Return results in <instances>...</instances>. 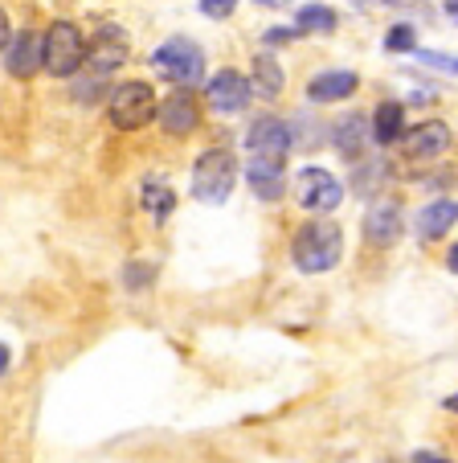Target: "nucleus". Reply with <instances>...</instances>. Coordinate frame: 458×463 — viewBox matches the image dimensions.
Returning <instances> with one entry per match:
<instances>
[{
    "instance_id": "nucleus-16",
    "label": "nucleus",
    "mask_w": 458,
    "mask_h": 463,
    "mask_svg": "<svg viewBox=\"0 0 458 463\" xmlns=\"http://www.w3.org/2000/svg\"><path fill=\"white\" fill-rule=\"evenodd\" d=\"M250 82V90L258 99H278L283 95V66H278V58H270V53H258L254 58V79H246Z\"/></svg>"
},
{
    "instance_id": "nucleus-17",
    "label": "nucleus",
    "mask_w": 458,
    "mask_h": 463,
    "mask_svg": "<svg viewBox=\"0 0 458 463\" xmlns=\"http://www.w3.org/2000/svg\"><path fill=\"white\" fill-rule=\"evenodd\" d=\"M364 144H369V123H364L360 115L336 119V148H340V156H348V160L364 156Z\"/></svg>"
},
{
    "instance_id": "nucleus-5",
    "label": "nucleus",
    "mask_w": 458,
    "mask_h": 463,
    "mask_svg": "<svg viewBox=\"0 0 458 463\" xmlns=\"http://www.w3.org/2000/svg\"><path fill=\"white\" fill-rule=\"evenodd\" d=\"M107 111H111V123L119 131H136L144 123H152V115H156V90L147 82H123V87L111 90Z\"/></svg>"
},
{
    "instance_id": "nucleus-28",
    "label": "nucleus",
    "mask_w": 458,
    "mask_h": 463,
    "mask_svg": "<svg viewBox=\"0 0 458 463\" xmlns=\"http://www.w3.org/2000/svg\"><path fill=\"white\" fill-rule=\"evenodd\" d=\"M5 369H9V349L0 345V373H5Z\"/></svg>"
},
{
    "instance_id": "nucleus-27",
    "label": "nucleus",
    "mask_w": 458,
    "mask_h": 463,
    "mask_svg": "<svg viewBox=\"0 0 458 463\" xmlns=\"http://www.w3.org/2000/svg\"><path fill=\"white\" fill-rule=\"evenodd\" d=\"M414 463H446V459H438V455H430V451H417Z\"/></svg>"
},
{
    "instance_id": "nucleus-4",
    "label": "nucleus",
    "mask_w": 458,
    "mask_h": 463,
    "mask_svg": "<svg viewBox=\"0 0 458 463\" xmlns=\"http://www.w3.org/2000/svg\"><path fill=\"white\" fill-rule=\"evenodd\" d=\"M82 61H87V37H82V29L70 25V21H58L42 42V66L53 79H74L82 71Z\"/></svg>"
},
{
    "instance_id": "nucleus-2",
    "label": "nucleus",
    "mask_w": 458,
    "mask_h": 463,
    "mask_svg": "<svg viewBox=\"0 0 458 463\" xmlns=\"http://www.w3.org/2000/svg\"><path fill=\"white\" fill-rule=\"evenodd\" d=\"M152 71L160 74V79L176 82V87H197L201 74H205V53H201V45H192L189 37H168L160 50H152Z\"/></svg>"
},
{
    "instance_id": "nucleus-3",
    "label": "nucleus",
    "mask_w": 458,
    "mask_h": 463,
    "mask_svg": "<svg viewBox=\"0 0 458 463\" xmlns=\"http://www.w3.org/2000/svg\"><path fill=\"white\" fill-rule=\"evenodd\" d=\"M234 181H238V165L225 148L201 152L197 165H192V197L205 205H221L234 193Z\"/></svg>"
},
{
    "instance_id": "nucleus-13",
    "label": "nucleus",
    "mask_w": 458,
    "mask_h": 463,
    "mask_svg": "<svg viewBox=\"0 0 458 463\" xmlns=\"http://www.w3.org/2000/svg\"><path fill=\"white\" fill-rule=\"evenodd\" d=\"M364 234L372 246H393L401 234V205L397 202H377L364 218Z\"/></svg>"
},
{
    "instance_id": "nucleus-1",
    "label": "nucleus",
    "mask_w": 458,
    "mask_h": 463,
    "mask_svg": "<svg viewBox=\"0 0 458 463\" xmlns=\"http://www.w3.org/2000/svg\"><path fill=\"white\" fill-rule=\"evenodd\" d=\"M291 254H294V267H299L303 275H323V271H332L340 262V254H344V234H340L336 222L315 218L294 234Z\"/></svg>"
},
{
    "instance_id": "nucleus-10",
    "label": "nucleus",
    "mask_w": 458,
    "mask_h": 463,
    "mask_svg": "<svg viewBox=\"0 0 458 463\" xmlns=\"http://www.w3.org/2000/svg\"><path fill=\"white\" fill-rule=\"evenodd\" d=\"M160 123H164L168 136H189V131H197L201 107H197V99H192V90L168 95L164 103H160Z\"/></svg>"
},
{
    "instance_id": "nucleus-18",
    "label": "nucleus",
    "mask_w": 458,
    "mask_h": 463,
    "mask_svg": "<svg viewBox=\"0 0 458 463\" xmlns=\"http://www.w3.org/2000/svg\"><path fill=\"white\" fill-rule=\"evenodd\" d=\"M401 128H406V111H401V103H380L377 107V123H372V136H377V144L401 140Z\"/></svg>"
},
{
    "instance_id": "nucleus-23",
    "label": "nucleus",
    "mask_w": 458,
    "mask_h": 463,
    "mask_svg": "<svg viewBox=\"0 0 458 463\" xmlns=\"http://www.w3.org/2000/svg\"><path fill=\"white\" fill-rule=\"evenodd\" d=\"M238 9V0H201V13L213 21H225V17H234Z\"/></svg>"
},
{
    "instance_id": "nucleus-24",
    "label": "nucleus",
    "mask_w": 458,
    "mask_h": 463,
    "mask_svg": "<svg viewBox=\"0 0 458 463\" xmlns=\"http://www.w3.org/2000/svg\"><path fill=\"white\" fill-rule=\"evenodd\" d=\"M414 58H422V61H430V66H438V71L454 74V58H442V53H417V50H414Z\"/></svg>"
},
{
    "instance_id": "nucleus-25",
    "label": "nucleus",
    "mask_w": 458,
    "mask_h": 463,
    "mask_svg": "<svg viewBox=\"0 0 458 463\" xmlns=\"http://www.w3.org/2000/svg\"><path fill=\"white\" fill-rule=\"evenodd\" d=\"M294 33H299V29H270V33H266V42H291Z\"/></svg>"
},
{
    "instance_id": "nucleus-8",
    "label": "nucleus",
    "mask_w": 458,
    "mask_h": 463,
    "mask_svg": "<svg viewBox=\"0 0 458 463\" xmlns=\"http://www.w3.org/2000/svg\"><path fill=\"white\" fill-rule=\"evenodd\" d=\"M205 99L217 115H234V111H242L246 99H250V82H246V74H238V71H221L209 79Z\"/></svg>"
},
{
    "instance_id": "nucleus-15",
    "label": "nucleus",
    "mask_w": 458,
    "mask_h": 463,
    "mask_svg": "<svg viewBox=\"0 0 458 463\" xmlns=\"http://www.w3.org/2000/svg\"><path fill=\"white\" fill-rule=\"evenodd\" d=\"M352 90H356L352 71H328V74H320V79H312L307 95H312L315 103H340V99H348Z\"/></svg>"
},
{
    "instance_id": "nucleus-22",
    "label": "nucleus",
    "mask_w": 458,
    "mask_h": 463,
    "mask_svg": "<svg viewBox=\"0 0 458 463\" xmlns=\"http://www.w3.org/2000/svg\"><path fill=\"white\" fill-rule=\"evenodd\" d=\"M385 50H417V33H414V25H397V29H389V37H385Z\"/></svg>"
},
{
    "instance_id": "nucleus-9",
    "label": "nucleus",
    "mask_w": 458,
    "mask_h": 463,
    "mask_svg": "<svg viewBox=\"0 0 458 463\" xmlns=\"http://www.w3.org/2000/svg\"><path fill=\"white\" fill-rule=\"evenodd\" d=\"M87 61L95 66V74H111L115 66L127 61V37L119 25H98V33L87 45Z\"/></svg>"
},
{
    "instance_id": "nucleus-19",
    "label": "nucleus",
    "mask_w": 458,
    "mask_h": 463,
    "mask_svg": "<svg viewBox=\"0 0 458 463\" xmlns=\"http://www.w3.org/2000/svg\"><path fill=\"white\" fill-rule=\"evenodd\" d=\"M250 184H254V193H258L262 202H278V197H283V168L250 160Z\"/></svg>"
},
{
    "instance_id": "nucleus-14",
    "label": "nucleus",
    "mask_w": 458,
    "mask_h": 463,
    "mask_svg": "<svg viewBox=\"0 0 458 463\" xmlns=\"http://www.w3.org/2000/svg\"><path fill=\"white\" fill-rule=\"evenodd\" d=\"M454 218H458L454 197H450V202H434V205H425V210L417 213V234H422L425 242H434V238H442V234L454 230Z\"/></svg>"
},
{
    "instance_id": "nucleus-11",
    "label": "nucleus",
    "mask_w": 458,
    "mask_h": 463,
    "mask_svg": "<svg viewBox=\"0 0 458 463\" xmlns=\"http://www.w3.org/2000/svg\"><path fill=\"white\" fill-rule=\"evenodd\" d=\"M446 148H450V128L442 119L417 123V128L409 131V140H406V152L414 160H434V156H442Z\"/></svg>"
},
{
    "instance_id": "nucleus-7",
    "label": "nucleus",
    "mask_w": 458,
    "mask_h": 463,
    "mask_svg": "<svg viewBox=\"0 0 458 463\" xmlns=\"http://www.w3.org/2000/svg\"><path fill=\"white\" fill-rule=\"evenodd\" d=\"M246 148H250V160H258V165L283 168V156L291 148V128L283 119H275V115H262L246 131Z\"/></svg>"
},
{
    "instance_id": "nucleus-12",
    "label": "nucleus",
    "mask_w": 458,
    "mask_h": 463,
    "mask_svg": "<svg viewBox=\"0 0 458 463\" xmlns=\"http://www.w3.org/2000/svg\"><path fill=\"white\" fill-rule=\"evenodd\" d=\"M5 66H9L13 79H33V74L42 71V37L29 33V29L9 37V58H5Z\"/></svg>"
},
{
    "instance_id": "nucleus-6",
    "label": "nucleus",
    "mask_w": 458,
    "mask_h": 463,
    "mask_svg": "<svg viewBox=\"0 0 458 463\" xmlns=\"http://www.w3.org/2000/svg\"><path fill=\"white\" fill-rule=\"evenodd\" d=\"M294 197H299L303 210L332 213L344 202V184H340L328 168H299V173H294Z\"/></svg>"
},
{
    "instance_id": "nucleus-21",
    "label": "nucleus",
    "mask_w": 458,
    "mask_h": 463,
    "mask_svg": "<svg viewBox=\"0 0 458 463\" xmlns=\"http://www.w3.org/2000/svg\"><path fill=\"white\" fill-rule=\"evenodd\" d=\"M294 29H299V33H332V29H336V13H332L328 5H307V9H299V17H294Z\"/></svg>"
},
{
    "instance_id": "nucleus-26",
    "label": "nucleus",
    "mask_w": 458,
    "mask_h": 463,
    "mask_svg": "<svg viewBox=\"0 0 458 463\" xmlns=\"http://www.w3.org/2000/svg\"><path fill=\"white\" fill-rule=\"evenodd\" d=\"M9 37H13V29H9V17H5V9H0V50L9 45Z\"/></svg>"
},
{
    "instance_id": "nucleus-20",
    "label": "nucleus",
    "mask_w": 458,
    "mask_h": 463,
    "mask_svg": "<svg viewBox=\"0 0 458 463\" xmlns=\"http://www.w3.org/2000/svg\"><path fill=\"white\" fill-rule=\"evenodd\" d=\"M144 210L152 213V218H156V222L173 218V210H176V193L168 189V184L147 181V184H144Z\"/></svg>"
}]
</instances>
